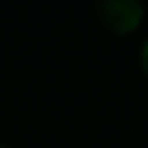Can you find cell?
I'll return each mask as SVG.
<instances>
[{"instance_id": "3", "label": "cell", "mask_w": 148, "mask_h": 148, "mask_svg": "<svg viewBox=\"0 0 148 148\" xmlns=\"http://www.w3.org/2000/svg\"><path fill=\"white\" fill-rule=\"evenodd\" d=\"M0 148H13V146H7V144H0Z\"/></svg>"}, {"instance_id": "2", "label": "cell", "mask_w": 148, "mask_h": 148, "mask_svg": "<svg viewBox=\"0 0 148 148\" xmlns=\"http://www.w3.org/2000/svg\"><path fill=\"white\" fill-rule=\"evenodd\" d=\"M140 64H142V71H144L146 77H148V39L142 43V49H140Z\"/></svg>"}, {"instance_id": "1", "label": "cell", "mask_w": 148, "mask_h": 148, "mask_svg": "<svg viewBox=\"0 0 148 148\" xmlns=\"http://www.w3.org/2000/svg\"><path fill=\"white\" fill-rule=\"evenodd\" d=\"M97 15L103 26L116 34H129L144 19L142 0H97Z\"/></svg>"}]
</instances>
